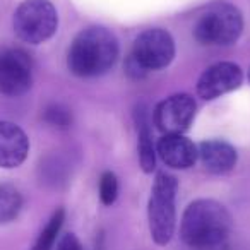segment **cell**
<instances>
[{
    "label": "cell",
    "instance_id": "cell-14",
    "mask_svg": "<svg viewBox=\"0 0 250 250\" xmlns=\"http://www.w3.org/2000/svg\"><path fill=\"white\" fill-rule=\"evenodd\" d=\"M22 209L21 192L11 184H0V225L14 221Z\"/></svg>",
    "mask_w": 250,
    "mask_h": 250
},
{
    "label": "cell",
    "instance_id": "cell-4",
    "mask_svg": "<svg viewBox=\"0 0 250 250\" xmlns=\"http://www.w3.org/2000/svg\"><path fill=\"white\" fill-rule=\"evenodd\" d=\"M178 182L170 173H158L151 188L147 204V221L153 240L158 245H167L175 233V197Z\"/></svg>",
    "mask_w": 250,
    "mask_h": 250
},
{
    "label": "cell",
    "instance_id": "cell-17",
    "mask_svg": "<svg viewBox=\"0 0 250 250\" xmlns=\"http://www.w3.org/2000/svg\"><path fill=\"white\" fill-rule=\"evenodd\" d=\"M118 195V180L115 173L104 171L100 178V199L104 206H111Z\"/></svg>",
    "mask_w": 250,
    "mask_h": 250
},
{
    "label": "cell",
    "instance_id": "cell-11",
    "mask_svg": "<svg viewBox=\"0 0 250 250\" xmlns=\"http://www.w3.org/2000/svg\"><path fill=\"white\" fill-rule=\"evenodd\" d=\"M29 141L24 130L12 122L0 120V167L16 168L26 160Z\"/></svg>",
    "mask_w": 250,
    "mask_h": 250
},
{
    "label": "cell",
    "instance_id": "cell-1",
    "mask_svg": "<svg viewBox=\"0 0 250 250\" xmlns=\"http://www.w3.org/2000/svg\"><path fill=\"white\" fill-rule=\"evenodd\" d=\"M231 216L212 199L192 202L182 218L180 235L192 250H229Z\"/></svg>",
    "mask_w": 250,
    "mask_h": 250
},
{
    "label": "cell",
    "instance_id": "cell-3",
    "mask_svg": "<svg viewBox=\"0 0 250 250\" xmlns=\"http://www.w3.org/2000/svg\"><path fill=\"white\" fill-rule=\"evenodd\" d=\"M243 31L242 12L228 2L209 5L197 18L194 36L199 43L209 46H226L235 43Z\"/></svg>",
    "mask_w": 250,
    "mask_h": 250
},
{
    "label": "cell",
    "instance_id": "cell-13",
    "mask_svg": "<svg viewBox=\"0 0 250 250\" xmlns=\"http://www.w3.org/2000/svg\"><path fill=\"white\" fill-rule=\"evenodd\" d=\"M136 124L137 134H139V160L141 167L146 173H151L156 167V147L153 143V132H151V120L147 115V108L139 104L136 110Z\"/></svg>",
    "mask_w": 250,
    "mask_h": 250
},
{
    "label": "cell",
    "instance_id": "cell-2",
    "mask_svg": "<svg viewBox=\"0 0 250 250\" xmlns=\"http://www.w3.org/2000/svg\"><path fill=\"white\" fill-rule=\"evenodd\" d=\"M118 42L111 31L100 26L83 29L74 38L67 55L69 70L77 77H96L117 62Z\"/></svg>",
    "mask_w": 250,
    "mask_h": 250
},
{
    "label": "cell",
    "instance_id": "cell-16",
    "mask_svg": "<svg viewBox=\"0 0 250 250\" xmlns=\"http://www.w3.org/2000/svg\"><path fill=\"white\" fill-rule=\"evenodd\" d=\"M45 120L55 129H69L72 124V113L63 104H50L45 110Z\"/></svg>",
    "mask_w": 250,
    "mask_h": 250
},
{
    "label": "cell",
    "instance_id": "cell-12",
    "mask_svg": "<svg viewBox=\"0 0 250 250\" xmlns=\"http://www.w3.org/2000/svg\"><path fill=\"white\" fill-rule=\"evenodd\" d=\"M199 158L202 167L214 175H225L236 165V151L225 141H206L199 146Z\"/></svg>",
    "mask_w": 250,
    "mask_h": 250
},
{
    "label": "cell",
    "instance_id": "cell-10",
    "mask_svg": "<svg viewBox=\"0 0 250 250\" xmlns=\"http://www.w3.org/2000/svg\"><path fill=\"white\" fill-rule=\"evenodd\" d=\"M156 153L160 154L163 163L177 170H187L194 167L199 156V149L195 147V144L182 134H165L158 141Z\"/></svg>",
    "mask_w": 250,
    "mask_h": 250
},
{
    "label": "cell",
    "instance_id": "cell-15",
    "mask_svg": "<svg viewBox=\"0 0 250 250\" xmlns=\"http://www.w3.org/2000/svg\"><path fill=\"white\" fill-rule=\"evenodd\" d=\"M63 219H65L63 209H57L52 214V218H50V221L46 223V226L43 228V231L40 233L33 250H52L57 242V236H59L60 229H62Z\"/></svg>",
    "mask_w": 250,
    "mask_h": 250
},
{
    "label": "cell",
    "instance_id": "cell-19",
    "mask_svg": "<svg viewBox=\"0 0 250 250\" xmlns=\"http://www.w3.org/2000/svg\"><path fill=\"white\" fill-rule=\"evenodd\" d=\"M249 81H250V70H249Z\"/></svg>",
    "mask_w": 250,
    "mask_h": 250
},
{
    "label": "cell",
    "instance_id": "cell-8",
    "mask_svg": "<svg viewBox=\"0 0 250 250\" xmlns=\"http://www.w3.org/2000/svg\"><path fill=\"white\" fill-rule=\"evenodd\" d=\"M197 104L190 94H173L154 110V124L165 134H184L195 117Z\"/></svg>",
    "mask_w": 250,
    "mask_h": 250
},
{
    "label": "cell",
    "instance_id": "cell-6",
    "mask_svg": "<svg viewBox=\"0 0 250 250\" xmlns=\"http://www.w3.org/2000/svg\"><path fill=\"white\" fill-rule=\"evenodd\" d=\"M175 57V42L168 31L161 28H153L143 31L134 42L130 59L143 69L160 70L171 63Z\"/></svg>",
    "mask_w": 250,
    "mask_h": 250
},
{
    "label": "cell",
    "instance_id": "cell-18",
    "mask_svg": "<svg viewBox=\"0 0 250 250\" xmlns=\"http://www.w3.org/2000/svg\"><path fill=\"white\" fill-rule=\"evenodd\" d=\"M57 250H84L83 245H81L79 238L72 233H65V235L60 238L59 245H57Z\"/></svg>",
    "mask_w": 250,
    "mask_h": 250
},
{
    "label": "cell",
    "instance_id": "cell-5",
    "mask_svg": "<svg viewBox=\"0 0 250 250\" xmlns=\"http://www.w3.org/2000/svg\"><path fill=\"white\" fill-rule=\"evenodd\" d=\"M59 16L50 0H24L14 12V31L19 40L38 45L57 31Z\"/></svg>",
    "mask_w": 250,
    "mask_h": 250
},
{
    "label": "cell",
    "instance_id": "cell-9",
    "mask_svg": "<svg viewBox=\"0 0 250 250\" xmlns=\"http://www.w3.org/2000/svg\"><path fill=\"white\" fill-rule=\"evenodd\" d=\"M243 72L233 62H219L204 70L197 83V94L202 100H216L223 94L235 91L242 84Z\"/></svg>",
    "mask_w": 250,
    "mask_h": 250
},
{
    "label": "cell",
    "instance_id": "cell-7",
    "mask_svg": "<svg viewBox=\"0 0 250 250\" xmlns=\"http://www.w3.org/2000/svg\"><path fill=\"white\" fill-rule=\"evenodd\" d=\"M33 84L29 55L16 46H0V93L21 96Z\"/></svg>",
    "mask_w": 250,
    "mask_h": 250
}]
</instances>
